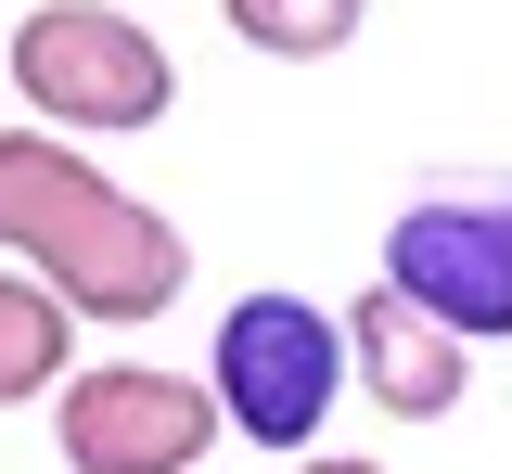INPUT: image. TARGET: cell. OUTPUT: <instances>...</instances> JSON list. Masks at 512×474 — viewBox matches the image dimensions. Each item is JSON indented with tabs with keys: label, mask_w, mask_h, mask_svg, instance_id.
Returning <instances> with one entry per match:
<instances>
[{
	"label": "cell",
	"mask_w": 512,
	"mask_h": 474,
	"mask_svg": "<svg viewBox=\"0 0 512 474\" xmlns=\"http://www.w3.org/2000/svg\"><path fill=\"white\" fill-rule=\"evenodd\" d=\"M218 13H231V39L269 52V65H320V52H346V39H359V13H372V0H218Z\"/></svg>",
	"instance_id": "cell-8"
},
{
	"label": "cell",
	"mask_w": 512,
	"mask_h": 474,
	"mask_svg": "<svg viewBox=\"0 0 512 474\" xmlns=\"http://www.w3.org/2000/svg\"><path fill=\"white\" fill-rule=\"evenodd\" d=\"M0 270L52 282L64 308H77V334L103 321V334H141V321H167L192 282V244L167 205H141L128 180H103L77 141L52 129H0Z\"/></svg>",
	"instance_id": "cell-1"
},
{
	"label": "cell",
	"mask_w": 512,
	"mask_h": 474,
	"mask_svg": "<svg viewBox=\"0 0 512 474\" xmlns=\"http://www.w3.org/2000/svg\"><path fill=\"white\" fill-rule=\"evenodd\" d=\"M295 474H384V462H333V449H308V462H295Z\"/></svg>",
	"instance_id": "cell-9"
},
{
	"label": "cell",
	"mask_w": 512,
	"mask_h": 474,
	"mask_svg": "<svg viewBox=\"0 0 512 474\" xmlns=\"http://www.w3.org/2000/svg\"><path fill=\"white\" fill-rule=\"evenodd\" d=\"M333 321H346V385H359L384 423H448V410L474 398V346L448 334V321H423L397 282L346 295Z\"/></svg>",
	"instance_id": "cell-6"
},
{
	"label": "cell",
	"mask_w": 512,
	"mask_h": 474,
	"mask_svg": "<svg viewBox=\"0 0 512 474\" xmlns=\"http://www.w3.org/2000/svg\"><path fill=\"white\" fill-rule=\"evenodd\" d=\"M205 449H218V398L192 372H154V359L64 372V398H52V462L64 474H192Z\"/></svg>",
	"instance_id": "cell-5"
},
{
	"label": "cell",
	"mask_w": 512,
	"mask_h": 474,
	"mask_svg": "<svg viewBox=\"0 0 512 474\" xmlns=\"http://www.w3.org/2000/svg\"><path fill=\"white\" fill-rule=\"evenodd\" d=\"M205 398H218V436L308 462L333 398H346V321L320 295H282V282L231 295L218 308V346H205Z\"/></svg>",
	"instance_id": "cell-3"
},
{
	"label": "cell",
	"mask_w": 512,
	"mask_h": 474,
	"mask_svg": "<svg viewBox=\"0 0 512 474\" xmlns=\"http://www.w3.org/2000/svg\"><path fill=\"white\" fill-rule=\"evenodd\" d=\"M384 282L448 321L461 346L512 334V193L500 180H436V193L397 205V231H384Z\"/></svg>",
	"instance_id": "cell-4"
},
{
	"label": "cell",
	"mask_w": 512,
	"mask_h": 474,
	"mask_svg": "<svg viewBox=\"0 0 512 474\" xmlns=\"http://www.w3.org/2000/svg\"><path fill=\"white\" fill-rule=\"evenodd\" d=\"M13 90H26V129L52 141H128V129H167L180 65L116 0H39L13 26Z\"/></svg>",
	"instance_id": "cell-2"
},
{
	"label": "cell",
	"mask_w": 512,
	"mask_h": 474,
	"mask_svg": "<svg viewBox=\"0 0 512 474\" xmlns=\"http://www.w3.org/2000/svg\"><path fill=\"white\" fill-rule=\"evenodd\" d=\"M64 372H77V308H64L52 282L0 270V410L64 398Z\"/></svg>",
	"instance_id": "cell-7"
}]
</instances>
